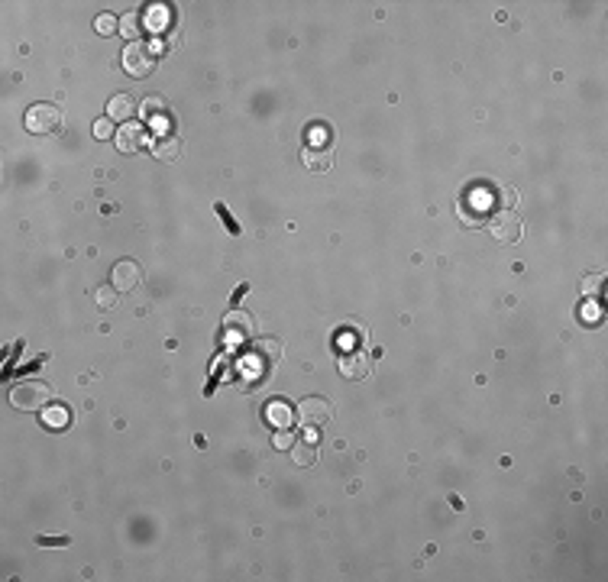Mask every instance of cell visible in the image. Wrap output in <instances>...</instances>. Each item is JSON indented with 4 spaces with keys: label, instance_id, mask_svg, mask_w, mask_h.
Segmentation results:
<instances>
[{
    "label": "cell",
    "instance_id": "1",
    "mask_svg": "<svg viewBox=\"0 0 608 582\" xmlns=\"http://www.w3.org/2000/svg\"><path fill=\"white\" fill-rule=\"evenodd\" d=\"M52 401V388L39 379H26L10 392V405L17 411H46Z\"/></svg>",
    "mask_w": 608,
    "mask_h": 582
},
{
    "label": "cell",
    "instance_id": "2",
    "mask_svg": "<svg viewBox=\"0 0 608 582\" xmlns=\"http://www.w3.org/2000/svg\"><path fill=\"white\" fill-rule=\"evenodd\" d=\"M26 130L33 136H52L62 127V110L55 104H33L26 110Z\"/></svg>",
    "mask_w": 608,
    "mask_h": 582
},
{
    "label": "cell",
    "instance_id": "3",
    "mask_svg": "<svg viewBox=\"0 0 608 582\" xmlns=\"http://www.w3.org/2000/svg\"><path fill=\"white\" fill-rule=\"evenodd\" d=\"M123 68H127V75H133V78H146L152 68H156V52H152L146 43H130L127 52H123Z\"/></svg>",
    "mask_w": 608,
    "mask_h": 582
},
{
    "label": "cell",
    "instance_id": "4",
    "mask_svg": "<svg viewBox=\"0 0 608 582\" xmlns=\"http://www.w3.org/2000/svg\"><path fill=\"white\" fill-rule=\"evenodd\" d=\"M489 233L499 243H518L521 240V217L515 211H499L489 223Z\"/></svg>",
    "mask_w": 608,
    "mask_h": 582
},
{
    "label": "cell",
    "instance_id": "5",
    "mask_svg": "<svg viewBox=\"0 0 608 582\" xmlns=\"http://www.w3.org/2000/svg\"><path fill=\"white\" fill-rule=\"evenodd\" d=\"M298 421H301V427H324L330 421V401L317 395L304 398L301 405H298Z\"/></svg>",
    "mask_w": 608,
    "mask_h": 582
},
{
    "label": "cell",
    "instance_id": "6",
    "mask_svg": "<svg viewBox=\"0 0 608 582\" xmlns=\"http://www.w3.org/2000/svg\"><path fill=\"white\" fill-rule=\"evenodd\" d=\"M253 330H256L253 314L230 311L227 317H223V340H230V343H246V340L253 337Z\"/></svg>",
    "mask_w": 608,
    "mask_h": 582
},
{
    "label": "cell",
    "instance_id": "7",
    "mask_svg": "<svg viewBox=\"0 0 608 582\" xmlns=\"http://www.w3.org/2000/svg\"><path fill=\"white\" fill-rule=\"evenodd\" d=\"M110 282H113L117 291L130 295V291H136L139 282H143V269H139L133 259H120L117 265H113V272H110Z\"/></svg>",
    "mask_w": 608,
    "mask_h": 582
},
{
    "label": "cell",
    "instance_id": "8",
    "mask_svg": "<svg viewBox=\"0 0 608 582\" xmlns=\"http://www.w3.org/2000/svg\"><path fill=\"white\" fill-rule=\"evenodd\" d=\"M113 143H117L120 152H139L143 146H152V139L139 123H123L117 130V136H113Z\"/></svg>",
    "mask_w": 608,
    "mask_h": 582
},
{
    "label": "cell",
    "instance_id": "9",
    "mask_svg": "<svg viewBox=\"0 0 608 582\" xmlns=\"http://www.w3.org/2000/svg\"><path fill=\"white\" fill-rule=\"evenodd\" d=\"M340 372L347 379H366L369 375V356L363 349H347V353L340 356Z\"/></svg>",
    "mask_w": 608,
    "mask_h": 582
},
{
    "label": "cell",
    "instance_id": "10",
    "mask_svg": "<svg viewBox=\"0 0 608 582\" xmlns=\"http://www.w3.org/2000/svg\"><path fill=\"white\" fill-rule=\"evenodd\" d=\"M301 159L311 172H327L333 165V152H330V146H304Z\"/></svg>",
    "mask_w": 608,
    "mask_h": 582
},
{
    "label": "cell",
    "instance_id": "11",
    "mask_svg": "<svg viewBox=\"0 0 608 582\" xmlns=\"http://www.w3.org/2000/svg\"><path fill=\"white\" fill-rule=\"evenodd\" d=\"M152 155L159 162H175L181 155V139L178 136H162V139H152Z\"/></svg>",
    "mask_w": 608,
    "mask_h": 582
},
{
    "label": "cell",
    "instance_id": "12",
    "mask_svg": "<svg viewBox=\"0 0 608 582\" xmlns=\"http://www.w3.org/2000/svg\"><path fill=\"white\" fill-rule=\"evenodd\" d=\"M165 110H169V101L156 94V97H146L143 107H139V113H143L146 120H156L159 127H165V123H169V113H165Z\"/></svg>",
    "mask_w": 608,
    "mask_h": 582
},
{
    "label": "cell",
    "instance_id": "13",
    "mask_svg": "<svg viewBox=\"0 0 608 582\" xmlns=\"http://www.w3.org/2000/svg\"><path fill=\"white\" fill-rule=\"evenodd\" d=\"M253 359L262 366H272L282 359V343L279 340H259V343H253Z\"/></svg>",
    "mask_w": 608,
    "mask_h": 582
},
{
    "label": "cell",
    "instance_id": "14",
    "mask_svg": "<svg viewBox=\"0 0 608 582\" xmlns=\"http://www.w3.org/2000/svg\"><path fill=\"white\" fill-rule=\"evenodd\" d=\"M265 421H269L275 431L291 427V405H288V401H269V405H265Z\"/></svg>",
    "mask_w": 608,
    "mask_h": 582
},
{
    "label": "cell",
    "instance_id": "15",
    "mask_svg": "<svg viewBox=\"0 0 608 582\" xmlns=\"http://www.w3.org/2000/svg\"><path fill=\"white\" fill-rule=\"evenodd\" d=\"M133 101H130L127 94H117V97H110V104H107V117L110 120H120V123H127L130 117H133Z\"/></svg>",
    "mask_w": 608,
    "mask_h": 582
},
{
    "label": "cell",
    "instance_id": "16",
    "mask_svg": "<svg viewBox=\"0 0 608 582\" xmlns=\"http://www.w3.org/2000/svg\"><path fill=\"white\" fill-rule=\"evenodd\" d=\"M291 459H295V466H311L317 459V450H314V443H295L291 447Z\"/></svg>",
    "mask_w": 608,
    "mask_h": 582
},
{
    "label": "cell",
    "instance_id": "17",
    "mask_svg": "<svg viewBox=\"0 0 608 582\" xmlns=\"http://www.w3.org/2000/svg\"><path fill=\"white\" fill-rule=\"evenodd\" d=\"M43 424H46V427H52V431H62V427L68 424V411H65L62 405L49 408V411L43 414Z\"/></svg>",
    "mask_w": 608,
    "mask_h": 582
},
{
    "label": "cell",
    "instance_id": "18",
    "mask_svg": "<svg viewBox=\"0 0 608 582\" xmlns=\"http://www.w3.org/2000/svg\"><path fill=\"white\" fill-rule=\"evenodd\" d=\"M117 26L120 23H117V17H113V13H101V17L94 20V29H97L101 36H113V33H117Z\"/></svg>",
    "mask_w": 608,
    "mask_h": 582
},
{
    "label": "cell",
    "instance_id": "19",
    "mask_svg": "<svg viewBox=\"0 0 608 582\" xmlns=\"http://www.w3.org/2000/svg\"><path fill=\"white\" fill-rule=\"evenodd\" d=\"M214 211H217L220 223H223V227H227L230 233H233V237H240V223H237V220H233V214L227 211V204H217V207H214Z\"/></svg>",
    "mask_w": 608,
    "mask_h": 582
},
{
    "label": "cell",
    "instance_id": "20",
    "mask_svg": "<svg viewBox=\"0 0 608 582\" xmlns=\"http://www.w3.org/2000/svg\"><path fill=\"white\" fill-rule=\"evenodd\" d=\"M165 20H169V10L156 7L152 13H146V29H162V26H165Z\"/></svg>",
    "mask_w": 608,
    "mask_h": 582
},
{
    "label": "cell",
    "instance_id": "21",
    "mask_svg": "<svg viewBox=\"0 0 608 582\" xmlns=\"http://www.w3.org/2000/svg\"><path fill=\"white\" fill-rule=\"evenodd\" d=\"M272 447H275V450H291V447H295V434L288 431V427L275 431V437H272Z\"/></svg>",
    "mask_w": 608,
    "mask_h": 582
},
{
    "label": "cell",
    "instance_id": "22",
    "mask_svg": "<svg viewBox=\"0 0 608 582\" xmlns=\"http://www.w3.org/2000/svg\"><path fill=\"white\" fill-rule=\"evenodd\" d=\"M94 136H97V139H110V136H117V133H113V120H110V117L94 120Z\"/></svg>",
    "mask_w": 608,
    "mask_h": 582
},
{
    "label": "cell",
    "instance_id": "23",
    "mask_svg": "<svg viewBox=\"0 0 608 582\" xmlns=\"http://www.w3.org/2000/svg\"><path fill=\"white\" fill-rule=\"evenodd\" d=\"M139 33H143V29H139V13H127V17H123V36H127V39H136Z\"/></svg>",
    "mask_w": 608,
    "mask_h": 582
},
{
    "label": "cell",
    "instance_id": "24",
    "mask_svg": "<svg viewBox=\"0 0 608 582\" xmlns=\"http://www.w3.org/2000/svg\"><path fill=\"white\" fill-rule=\"evenodd\" d=\"M117 301V288H97V304L101 307H113Z\"/></svg>",
    "mask_w": 608,
    "mask_h": 582
},
{
    "label": "cell",
    "instance_id": "25",
    "mask_svg": "<svg viewBox=\"0 0 608 582\" xmlns=\"http://www.w3.org/2000/svg\"><path fill=\"white\" fill-rule=\"evenodd\" d=\"M599 285H602V275H592V279H583V295H599Z\"/></svg>",
    "mask_w": 608,
    "mask_h": 582
},
{
    "label": "cell",
    "instance_id": "26",
    "mask_svg": "<svg viewBox=\"0 0 608 582\" xmlns=\"http://www.w3.org/2000/svg\"><path fill=\"white\" fill-rule=\"evenodd\" d=\"M39 547H68V537H36Z\"/></svg>",
    "mask_w": 608,
    "mask_h": 582
},
{
    "label": "cell",
    "instance_id": "27",
    "mask_svg": "<svg viewBox=\"0 0 608 582\" xmlns=\"http://www.w3.org/2000/svg\"><path fill=\"white\" fill-rule=\"evenodd\" d=\"M602 317H599V307H589V304H586L583 307V324H599Z\"/></svg>",
    "mask_w": 608,
    "mask_h": 582
},
{
    "label": "cell",
    "instance_id": "28",
    "mask_svg": "<svg viewBox=\"0 0 608 582\" xmlns=\"http://www.w3.org/2000/svg\"><path fill=\"white\" fill-rule=\"evenodd\" d=\"M246 291H249V285H240V288H237V291H233V304H237V301H240V298H243V295H246Z\"/></svg>",
    "mask_w": 608,
    "mask_h": 582
}]
</instances>
